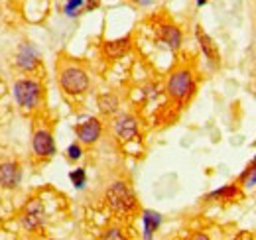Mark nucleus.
Returning <instances> with one entry per match:
<instances>
[{
	"label": "nucleus",
	"instance_id": "f257e3e1",
	"mask_svg": "<svg viewBox=\"0 0 256 240\" xmlns=\"http://www.w3.org/2000/svg\"><path fill=\"white\" fill-rule=\"evenodd\" d=\"M106 205L116 214H128L136 209V197L124 181H114L106 189Z\"/></svg>",
	"mask_w": 256,
	"mask_h": 240
},
{
	"label": "nucleus",
	"instance_id": "f03ea898",
	"mask_svg": "<svg viewBox=\"0 0 256 240\" xmlns=\"http://www.w3.org/2000/svg\"><path fill=\"white\" fill-rule=\"evenodd\" d=\"M60 85L67 94H81L89 89V75L77 65H67L60 73Z\"/></svg>",
	"mask_w": 256,
	"mask_h": 240
},
{
	"label": "nucleus",
	"instance_id": "7ed1b4c3",
	"mask_svg": "<svg viewBox=\"0 0 256 240\" xmlns=\"http://www.w3.org/2000/svg\"><path fill=\"white\" fill-rule=\"evenodd\" d=\"M168 92L174 100L184 104L193 92V75L190 69H178L170 75L168 81Z\"/></svg>",
	"mask_w": 256,
	"mask_h": 240
},
{
	"label": "nucleus",
	"instance_id": "20e7f679",
	"mask_svg": "<svg viewBox=\"0 0 256 240\" xmlns=\"http://www.w3.org/2000/svg\"><path fill=\"white\" fill-rule=\"evenodd\" d=\"M14 94L20 106L24 108H34L38 106L40 98H42V87L40 83H36L32 79H20L14 87Z\"/></svg>",
	"mask_w": 256,
	"mask_h": 240
},
{
	"label": "nucleus",
	"instance_id": "39448f33",
	"mask_svg": "<svg viewBox=\"0 0 256 240\" xmlns=\"http://www.w3.org/2000/svg\"><path fill=\"white\" fill-rule=\"evenodd\" d=\"M46 222V210L40 199H32L26 209H24V216H22V224L28 228V230H36L40 228L42 224Z\"/></svg>",
	"mask_w": 256,
	"mask_h": 240
},
{
	"label": "nucleus",
	"instance_id": "423d86ee",
	"mask_svg": "<svg viewBox=\"0 0 256 240\" xmlns=\"http://www.w3.org/2000/svg\"><path fill=\"white\" fill-rule=\"evenodd\" d=\"M195 36H197V42H199V46H201L203 54L207 56L209 63H211L213 67H219V65H221V54H219V50H217L215 42H213V40L203 32L201 26H197V28H195Z\"/></svg>",
	"mask_w": 256,
	"mask_h": 240
},
{
	"label": "nucleus",
	"instance_id": "0eeeda50",
	"mask_svg": "<svg viewBox=\"0 0 256 240\" xmlns=\"http://www.w3.org/2000/svg\"><path fill=\"white\" fill-rule=\"evenodd\" d=\"M32 148L38 156L42 158H50L56 154V142L52 138V134L48 130H38L34 134V140H32Z\"/></svg>",
	"mask_w": 256,
	"mask_h": 240
},
{
	"label": "nucleus",
	"instance_id": "6e6552de",
	"mask_svg": "<svg viewBox=\"0 0 256 240\" xmlns=\"http://www.w3.org/2000/svg\"><path fill=\"white\" fill-rule=\"evenodd\" d=\"M114 132L124 142L134 140L138 136V122H136L134 116H130V114H120L116 118V122H114Z\"/></svg>",
	"mask_w": 256,
	"mask_h": 240
},
{
	"label": "nucleus",
	"instance_id": "1a4fd4ad",
	"mask_svg": "<svg viewBox=\"0 0 256 240\" xmlns=\"http://www.w3.org/2000/svg\"><path fill=\"white\" fill-rule=\"evenodd\" d=\"M100 122L96 118H89L85 120L83 124H79L77 128H75V132H77V138L81 140V142H85V144H95L96 140H98V136H100Z\"/></svg>",
	"mask_w": 256,
	"mask_h": 240
},
{
	"label": "nucleus",
	"instance_id": "9d476101",
	"mask_svg": "<svg viewBox=\"0 0 256 240\" xmlns=\"http://www.w3.org/2000/svg\"><path fill=\"white\" fill-rule=\"evenodd\" d=\"M22 180V172L18 168V164L14 162H4L0 164V185L2 187H16Z\"/></svg>",
	"mask_w": 256,
	"mask_h": 240
},
{
	"label": "nucleus",
	"instance_id": "9b49d317",
	"mask_svg": "<svg viewBox=\"0 0 256 240\" xmlns=\"http://www.w3.org/2000/svg\"><path fill=\"white\" fill-rule=\"evenodd\" d=\"M38 61H40V54H38V50H36L34 46L24 44V46L18 50L16 65H18L20 69H24V71H32L34 67L38 65Z\"/></svg>",
	"mask_w": 256,
	"mask_h": 240
},
{
	"label": "nucleus",
	"instance_id": "f8f14e48",
	"mask_svg": "<svg viewBox=\"0 0 256 240\" xmlns=\"http://www.w3.org/2000/svg\"><path fill=\"white\" fill-rule=\"evenodd\" d=\"M160 40L172 52H176L182 46V32L172 24H164V26H160Z\"/></svg>",
	"mask_w": 256,
	"mask_h": 240
},
{
	"label": "nucleus",
	"instance_id": "ddd939ff",
	"mask_svg": "<svg viewBox=\"0 0 256 240\" xmlns=\"http://www.w3.org/2000/svg\"><path fill=\"white\" fill-rule=\"evenodd\" d=\"M102 50H104V56L108 60H118L130 50V38L126 36V38H120V40H114V42H106Z\"/></svg>",
	"mask_w": 256,
	"mask_h": 240
},
{
	"label": "nucleus",
	"instance_id": "4468645a",
	"mask_svg": "<svg viewBox=\"0 0 256 240\" xmlns=\"http://www.w3.org/2000/svg\"><path fill=\"white\" fill-rule=\"evenodd\" d=\"M144 238H152L154 230L162 224V216L154 210H144Z\"/></svg>",
	"mask_w": 256,
	"mask_h": 240
},
{
	"label": "nucleus",
	"instance_id": "2eb2a0df",
	"mask_svg": "<svg viewBox=\"0 0 256 240\" xmlns=\"http://www.w3.org/2000/svg\"><path fill=\"white\" fill-rule=\"evenodd\" d=\"M98 108H100L102 114H112V112L118 110V98L114 94H108L106 92V94L98 96Z\"/></svg>",
	"mask_w": 256,
	"mask_h": 240
},
{
	"label": "nucleus",
	"instance_id": "dca6fc26",
	"mask_svg": "<svg viewBox=\"0 0 256 240\" xmlns=\"http://www.w3.org/2000/svg\"><path fill=\"white\" fill-rule=\"evenodd\" d=\"M234 197H240V191L236 185H226L219 191H213L207 199H221V201H232Z\"/></svg>",
	"mask_w": 256,
	"mask_h": 240
},
{
	"label": "nucleus",
	"instance_id": "f3484780",
	"mask_svg": "<svg viewBox=\"0 0 256 240\" xmlns=\"http://www.w3.org/2000/svg\"><path fill=\"white\" fill-rule=\"evenodd\" d=\"M240 183H244V185H248V187L256 185V158L252 160V166H248V168L244 170V174L240 176Z\"/></svg>",
	"mask_w": 256,
	"mask_h": 240
},
{
	"label": "nucleus",
	"instance_id": "a211bd4d",
	"mask_svg": "<svg viewBox=\"0 0 256 240\" xmlns=\"http://www.w3.org/2000/svg\"><path fill=\"white\" fill-rule=\"evenodd\" d=\"M69 180L73 181V185H75L77 189H81V187L85 185V181H87V174H85L83 168H79V170H73V172L69 174Z\"/></svg>",
	"mask_w": 256,
	"mask_h": 240
},
{
	"label": "nucleus",
	"instance_id": "6ab92c4d",
	"mask_svg": "<svg viewBox=\"0 0 256 240\" xmlns=\"http://www.w3.org/2000/svg\"><path fill=\"white\" fill-rule=\"evenodd\" d=\"M81 6H83V0H69L65 4V14L67 16H75V14H79V8Z\"/></svg>",
	"mask_w": 256,
	"mask_h": 240
},
{
	"label": "nucleus",
	"instance_id": "aec40b11",
	"mask_svg": "<svg viewBox=\"0 0 256 240\" xmlns=\"http://www.w3.org/2000/svg\"><path fill=\"white\" fill-rule=\"evenodd\" d=\"M81 154H83V150H81V146H79V144H71V146L67 148V158H69V160H73V162H75V160H79V158H81Z\"/></svg>",
	"mask_w": 256,
	"mask_h": 240
},
{
	"label": "nucleus",
	"instance_id": "412c9836",
	"mask_svg": "<svg viewBox=\"0 0 256 240\" xmlns=\"http://www.w3.org/2000/svg\"><path fill=\"white\" fill-rule=\"evenodd\" d=\"M102 238H118V240H122V238H124V234H122L118 228H108V230L102 234Z\"/></svg>",
	"mask_w": 256,
	"mask_h": 240
},
{
	"label": "nucleus",
	"instance_id": "4be33fe9",
	"mask_svg": "<svg viewBox=\"0 0 256 240\" xmlns=\"http://www.w3.org/2000/svg\"><path fill=\"white\" fill-rule=\"evenodd\" d=\"M134 4H138V6H150L154 0H132Z\"/></svg>",
	"mask_w": 256,
	"mask_h": 240
},
{
	"label": "nucleus",
	"instance_id": "5701e85b",
	"mask_svg": "<svg viewBox=\"0 0 256 240\" xmlns=\"http://www.w3.org/2000/svg\"><path fill=\"white\" fill-rule=\"evenodd\" d=\"M96 6H98V0H89V2H87V10H93Z\"/></svg>",
	"mask_w": 256,
	"mask_h": 240
},
{
	"label": "nucleus",
	"instance_id": "b1692460",
	"mask_svg": "<svg viewBox=\"0 0 256 240\" xmlns=\"http://www.w3.org/2000/svg\"><path fill=\"white\" fill-rule=\"evenodd\" d=\"M203 4H207V0H197V6H203Z\"/></svg>",
	"mask_w": 256,
	"mask_h": 240
}]
</instances>
